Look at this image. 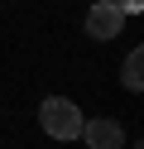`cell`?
Instances as JSON below:
<instances>
[{"label":"cell","instance_id":"obj_1","mask_svg":"<svg viewBox=\"0 0 144 149\" xmlns=\"http://www.w3.org/2000/svg\"><path fill=\"white\" fill-rule=\"evenodd\" d=\"M38 125H43L48 139H77L82 135V111L67 96H43L38 101Z\"/></svg>","mask_w":144,"mask_h":149},{"label":"cell","instance_id":"obj_2","mask_svg":"<svg viewBox=\"0 0 144 149\" xmlns=\"http://www.w3.org/2000/svg\"><path fill=\"white\" fill-rule=\"evenodd\" d=\"M120 29H125V15L115 10L111 0H96L91 10H86V34H91V39H120Z\"/></svg>","mask_w":144,"mask_h":149},{"label":"cell","instance_id":"obj_3","mask_svg":"<svg viewBox=\"0 0 144 149\" xmlns=\"http://www.w3.org/2000/svg\"><path fill=\"white\" fill-rule=\"evenodd\" d=\"M82 139L91 149H120L125 144V130H120V120H82Z\"/></svg>","mask_w":144,"mask_h":149},{"label":"cell","instance_id":"obj_4","mask_svg":"<svg viewBox=\"0 0 144 149\" xmlns=\"http://www.w3.org/2000/svg\"><path fill=\"white\" fill-rule=\"evenodd\" d=\"M139 72H144V53L134 48L130 58H125V77H120V82H125V91H139V87H144V77H139Z\"/></svg>","mask_w":144,"mask_h":149},{"label":"cell","instance_id":"obj_5","mask_svg":"<svg viewBox=\"0 0 144 149\" xmlns=\"http://www.w3.org/2000/svg\"><path fill=\"white\" fill-rule=\"evenodd\" d=\"M111 5H115L120 15H139V10H144V0H111Z\"/></svg>","mask_w":144,"mask_h":149}]
</instances>
